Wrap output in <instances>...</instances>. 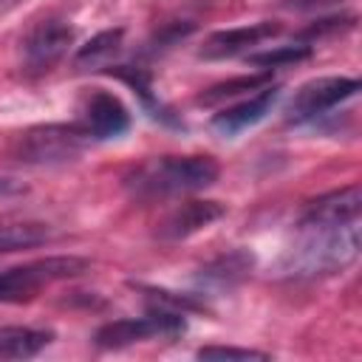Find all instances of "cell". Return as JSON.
<instances>
[{
    "label": "cell",
    "mask_w": 362,
    "mask_h": 362,
    "mask_svg": "<svg viewBox=\"0 0 362 362\" xmlns=\"http://www.w3.org/2000/svg\"><path fill=\"white\" fill-rule=\"evenodd\" d=\"M303 235L286 249L280 272L291 280L328 277L348 269L359 257V218L337 226H300Z\"/></svg>",
    "instance_id": "obj_1"
},
{
    "label": "cell",
    "mask_w": 362,
    "mask_h": 362,
    "mask_svg": "<svg viewBox=\"0 0 362 362\" xmlns=\"http://www.w3.org/2000/svg\"><path fill=\"white\" fill-rule=\"evenodd\" d=\"M218 173L209 156H158L133 167L124 175V187L133 198H167L212 187Z\"/></svg>",
    "instance_id": "obj_2"
},
{
    "label": "cell",
    "mask_w": 362,
    "mask_h": 362,
    "mask_svg": "<svg viewBox=\"0 0 362 362\" xmlns=\"http://www.w3.org/2000/svg\"><path fill=\"white\" fill-rule=\"evenodd\" d=\"M90 144V133L82 124H34L28 127L17 144H14V156L23 164H34V167H57V164H68L76 161L85 147Z\"/></svg>",
    "instance_id": "obj_3"
},
{
    "label": "cell",
    "mask_w": 362,
    "mask_h": 362,
    "mask_svg": "<svg viewBox=\"0 0 362 362\" xmlns=\"http://www.w3.org/2000/svg\"><path fill=\"white\" fill-rule=\"evenodd\" d=\"M88 260L76 257V255H57V257H42V260H31L14 269L0 272V303H23L31 300L42 286L57 283V280H68L76 274L88 272Z\"/></svg>",
    "instance_id": "obj_4"
},
{
    "label": "cell",
    "mask_w": 362,
    "mask_h": 362,
    "mask_svg": "<svg viewBox=\"0 0 362 362\" xmlns=\"http://www.w3.org/2000/svg\"><path fill=\"white\" fill-rule=\"evenodd\" d=\"M184 328H187V322L178 308L158 305V308H150L144 317H124V320L105 322L93 339L99 348L119 351V348H127L136 342H147L153 337H178V334H184Z\"/></svg>",
    "instance_id": "obj_5"
},
{
    "label": "cell",
    "mask_w": 362,
    "mask_h": 362,
    "mask_svg": "<svg viewBox=\"0 0 362 362\" xmlns=\"http://www.w3.org/2000/svg\"><path fill=\"white\" fill-rule=\"evenodd\" d=\"M359 90V79L354 76H320L311 79L305 85H300L294 90V96L286 105V122L291 124H303L311 122L322 113H328L331 107H337L339 102L356 96Z\"/></svg>",
    "instance_id": "obj_6"
},
{
    "label": "cell",
    "mask_w": 362,
    "mask_h": 362,
    "mask_svg": "<svg viewBox=\"0 0 362 362\" xmlns=\"http://www.w3.org/2000/svg\"><path fill=\"white\" fill-rule=\"evenodd\" d=\"M71 42H74V28L65 20H57V17L40 20L23 37V68L31 74L51 71L68 54Z\"/></svg>",
    "instance_id": "obj_7"
},
{
    "label": "cell",
    "mask_w": 362,
    "mask_h": 362,
    "mask_svg": "<svg viewBox=\"0 0 362 362\" xmlns=\"http://www.w3.org/2000/svg\"><path fill=\"white\" fill-rule=\"evenodd\" d=\"M362 206V189L359 184H348L339 189H331L314 201L305 204L300 215V226H337L359 218Z\"/></svg>",
    "instance_id": "obj_8"
},
{
    "label": "cell",
    "mask_w": 362,
    "mask_h": 362,
    "mask_svg": "<svg viewBox=\"0 0 362 362\" xmlns=\"http://www.w3.org/2000/svg\"><path fill=\"white\" fill-rule=\"evenodd\" d=\"M280 34V25L272 20L263 23H252V25H238V28H226V31H215L204 40L201 45V57L204 59H226L235 54L249 51L252 45H260L263 40H272Z\"/></svg>",
    "instance_id": "obj_9"
},
{
    "label": "cell",
    "mask_w": 362,
    "mask_h": 362,
    "mask_svg": "<svg viewBox=\"0 0 362 362\" xmlns=\"http://www.w3.org/2000/svg\"><path fill=\"white\" fill-rule=\"evenodd\" d=\"M226 215V206L221 201H187L181 206H175L156 229V235L161 240H184L201 229H206L209 223H215L218 218Z\"/></svg>",
    "instance_id": "obj_10"
},
{
    "label": "cell",
    "mask_w": 362,
    "mask_h": 362,
    "mask_svg": "<svg viewBox=\"0 0 362 362\" xmlns=\"http://www.w3.org/2000/svg\"><path fill=\"white\" fill-rule=\"evenodd\" d=\"M90 139H116L130 127V113L119 96L107 90H93L85 102V124Z\"/></svg>",
    "instance_id": "obj_11"
},
{
    "label": "cell",
    "mask_w": 362,
    "mask_h": 362,
    "mask_svg": "<svg viewBox=\"0 0 362 362\" xmlns=\"http://www.w3.org/2000/svg\"><path fill=\"white\" fill-rule=\"evenodd\" d=\"M277 96H280V88L277 85H266L257 93H252L249 99H243V102H238V105L215 113L212 116V127L218 133H223V136H235V133L257 124L260 119H266V113L274 107Z\"/></svg>",
    "instance_id": "obj_12"
},
{
    "label": "cell",
    "mask_w": 362,
    "mask_h": 362,
    "mask_svg": "<svg viewBox=\"0 0 362 362\" xmlns=\"http://www.w3.org/2000/svg\"><path fill=\"white\" fill-rule=\"evenodd\" d=\"M54 331L31 328V325H6L0 328V359H28L48 348Z\"/></svg>",
    "instance_id": "obj_13"
},
{
    "label": "cell",
    "mask_w": 362,
    "mask_h": 362,
    "mask_svg": "<svg viewBox=\"0 0 362 362\" xmlns=\"http://www.w3.org/2000/svg\"><path fill=\"white\" fill-rule=\"evenodd\" d=\"M122 40H124V31L122 28H107V31H99L96 37H90L74 57V65L79 71H96L102 65H107L110 57L119 54L122 48Z\"/></svg>",
    "instance_id": "obj_14"
},
{
    "label": "cell",
    "mask_w": 362,
    "mask_h": 362,
    "mask_svg": "<svg viewBox=\"0 0 362 362\" xmlns=\"http://www.w3.org/2000/svg\"><path fill=\"white\" fill-rule=\"evenodd\" d=\"M252 269V255L246 252H229V255H221L215 257L212 263H206L198 274L201 283L206 286H232L238 280H243Z\"/></svg>",
    "instance_id": "obj_15"
},
{
    "label": "cell",
    "mask_w": 362,
    "mask_h": 362,
    "mask_svg": "<svg viewBox=\"0 0 362 362\" xmlns=\"http://www.w3.org/2000/svg\"><path fill=\"white\" fill-rule=\"evenodd\" d=\"M51 238V229L37 221H20V223H0V255L34 249Z\"/></svg>",
    "instance_id": "obj_16"
},
{
    "label": "cell",
    "mask_w": 362,
    "mask_h": 362,
    "mask_svg": "<svg viewBox=\"0 0 362 362\" xmlns=\"http://www.w3.org/2000/svg\"><path fill=\"white\" fill-rule=\"evenodd\" d=\"M266 85H272V74H269V71H263V74H249V76H235V79H226V82H218V85L206 88V90L198 96V102L215 105V102L240 96L243 90H257V88H266Z\"/></svg>",
    "instance_id": "obj_17"
},
{
    "label": "cell",
    "mask_w": 362,
    "mask_h": 362,
    "mask_svg": "<svg viewBox=\"0 0 362 362\" xmlns=\"http://www.w3.org/2000/svg\"><path fill=\"white\" fill-rule=\"evenodd\" d=\"M308 57H311V45H277V48L263 51V54H249V62L252 65H260L263 71H269V68L303 62Z\"/></svg>",
    "instance_id": "obj_18"
},
{
    "label": "cell",
    "mask_w": 362,
    "mask_h": 362,
    "mask_svg": "<svg viewBox=\"0 0 362 362\" xmlns=\"http://www.w3.org/2000/svg\"><path fill=\"white\" fill-rule=\"evenodd\" d=\"M198 359H269V354L266 351H255V348L206 345V348H198Z\"/></svg>",
    "instance_id": "obj_19"
},
{
    "label": "cell",
    "mask_w": 362,
    "mask_h": 362,
    "mask_svg": "<svg viewBox=\"0 0 362 362\" xmlns=\"http://www.w3.org/2000/svg\"><path fill=\"white\" fill-rule=\"evenodd\" d=\"M354 25V17L348 14V17H328V20H320V23H314V25H308L303 34L305 37H322V34H328V31H342V28H351Z\"/></svg>",
    "instance_id": "obj_20"
},
{
    "label": "cell",
    "mask_w": 362,
    "mask_h": 362,
    "mask_svg": "<svg viewBox=\"0 0 362 362\" xmlns=\"http://www.w3.org/2000/svg\"><path fill=\"white\" fill-rule=\"evenodd\" d=\"M342 0H283V8H294V11H311V8H325Z\"/></svg>",
    "instance_id": "obj_21"
},
{
    "label": "cell",
    "mask_w": 362,
    "mask_h": 362,
    "mask_svg": "<svg viewBox=\"0 0 362 362\" xmlns=\"http://www.w3.org/2000/svg\"><path fill=\"white\" fill-rule=\"evenodd\" d=\"M23 187L17 184V181H11V178H0V198H6V195H14V192H20Z\"/></svg>",
    "instance_id": "obj_22"
}]
</instances>
